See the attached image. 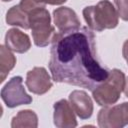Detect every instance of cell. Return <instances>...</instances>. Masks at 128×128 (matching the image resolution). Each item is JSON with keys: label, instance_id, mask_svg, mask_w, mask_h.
I'll use <instances>...</instances> for the list:
<instances>
[{"label": "cell", "instance_id": "cell-1", "mask_svg": "<svg viewBox=\"0 0 128 128\" xmlns=\"http://www.w3.org/2000/svg\"><path fill=\"white\" fill-rule=\"evenodd\" d=\"M50 49L49 70L57 83L93 91L109 75L97 59L95 35L89 27L56 33Z\"/></svg>", "mask_w": 128, "mask_h": 128}, {"label": "cell", "instance_id": "cell-2", "mask_svg": "<svg viewBox=\"0 0 128 128\" xmlns=\"http://www.w3.org/2000/svg\"><path fill=\"white\" fill-rule=\"evenodd\" d=\"M82 14L88 27L97 32L113 29L119 22L116 8L108 0H101L96 5L85 7Z\"/></svg>", "mask_w": 128, "mask_h": 128}, {"label": "cell", "instance_id": "cell-3", "mask_svg": "<svg viewBox=\"0 0 128 128\" xmlns=\"http://www.w3.org/2000/svg\"><path fill=\"white\" fill-rule=\"evenodd\" d=\"M125 80L126 76L120 69L110 70L108 77L92 91L95 102L103 107L115 104L124 90Z\"/></svg>", "mask_w": 128, "mask_h": 128}, {"label": "cell", "instance_id": "cell-4", "mask_svg": "<svg viewBox=\"0 0 128 128\" xmlns=\"http://www.w3.org/2000/svg\"><path fill=\"white\" fill-rule=\"evenodd\" d=\"M29 24L32 31L34 44L38 47H46L52 43L56 31L51 25V16L45 7H38L29 13Z\"/></svg>", "mask_w": 128, "mask_h": 128}, {"label": "cell", "instance_id": "cell-5", "mask_svg": "<svg viewBox=\"0 0 128 128\" xmlns=\"http://www.w3.org/2000/svg\"><path fill=\"white\" fill-rule=\"evenodd\" d=\"M1 99L8 108H15L20 105H28L32 103V97L25 91L23 86V78L14 76L1 89Z\"/></svg>", "mask_w": 128, "mask_h": 128}, {"label": "cell", "instance_id": "cell-6", "mask_svg": "<svg viewBox=\"0 0 128 128\" xmlns=\"http://www.w3.org/2000/svg\"><path fill=\"white\" fill-rule=\"evenodd\" d=\"M97 123L100 128H122L127 125L124 109L121 104L104 106L99 110Z\"/></svg>", "mask_w": 128, "mask_h": 128}, {"label": "cell", "instance_id": "cell-7", "mask_svg": "<svg viewBox=\"0 0 128 128\" xmlns=\"http://www.w3.org/2000/svg\"><path fill=\"white\" fill-rule=\"evenodd\" d=\"M28 90L37 95H43L52 88V81L49 73L44 67H34L26 74L25 80Z\"/></svg>", "mask_w": 128, "mask_h": 128}, {"label": "cell", "instance_id": "cell-8", "mask_svg": "<svg viewBox=\"0 0 128 128\" xmlns=\"http://www.w3.org/2000/svg\"><path fill=\"white\" fill-rule=\"evenodd\" d=\"M55 27L61 33H70L81 28L80 20L75 11L69 7L61 6L53 11Z\"/></svg>", "mask_w": 128, "mask_h": 128}, {"label": "cell", "instance_id": "cell-9", "mask_svg": "<svg viewBox=\"0 0 128 128\" xmlns=\"http://www.w3.org/2000/svg\"><path fill=\"white\" fill-rule=\"evenodd\" d=\"M53 120L54 125L58 128H74L78 125L74 110L66 99H61L54 103Z\"/></svg>", "mask_w": 128, "mask_h": 128}, {"label": "cell", "instance_id": "cell-10", "mask_svg": "<svg viewBox=\"0 0 128 128\" xmlns=\"http://www.w3.org/2000/svg\"><path fill=\"white\" fill-rule=\"evenodd\" d=\"M69 102L80 119H89L94 110L93 102L87 92L83 90H74L69 94Z\"/></svg>", "mask_w": 128, "mask_h": 128}, {"label": "cell", "instance_id": "cell-11", "mask_svg": "<svg viewBox=\"0 0 128 128\" xmlns=\"http://www.w3.org/2000/svg\"><path fill=\"white\" fill-rule=\"evenodd\" d=\"M5 46L13 52L25 53L31 48L29 36L17 28H11L5 35Z\"/></svg>", "mask_w": 128, "mask_h": 128}, {"label": "cell", "instance_id": "cell-12", "mask_svg": "<svg viewBox=\"0 0 128 128\" xmlns=\"http://www.w3.org/2000/svg\"><path fill=\"white\" fill-rule=\"evenodd\" d=\"M6 23L11 26L21 27L25 30L30 29L29 24V14L23 10L19 4L12 6L6 13Z\"/></svg>", "mask_w": 128, "mask_h": 128}, {"label": "cell", "instance_id": "cell-13", "mask_svg": "<svg viewBox=\"0 0 128 128\" xmlns=\"http://www.w3.org/2000/svg\"><path fill=\"white\" fill-rule=\"evenodd\" d=\"M12 128H36L38 127V116L37 114L30 109L20 110L11 121Z\"/></svg>", "mask_w": 128, "mask_h": 128}, {"label": "cell", "instance_id": "cell-14", "mask_svg": "<svg viewBox=\"0 0 128 128\" xmlns=\"http://www.w3.org/2000/svg\"><path fill=\"white\" fill-rule=\"evenodd\" d=\"M16 57L5 45H0V83H3L7 75L14 68Z\"/></svg>", "mask_w": 128, "mask_h": 128}, {"label": "cell", "instance_id": "cell-15", "mask_svg": "<svg viewBox=\"0 0 128 128\" xmlns=\"http://www.w3.org/2000/svg\"><path fill=\"white\" fill-rule=\"evenodd\" d=\"M67 0H21L19 6L29 13L31 10L38 7H45L47 4L49 5H61L65 3Z\"/></svg>", "mask_w": 128, "mask_h": 128}, {"label": "cell", "instance_id": "cell-16", "mask_svg": "<svg viewBox=\"0 0 128 128\" xmlns=\"http://www.w3.org/2000/svg\"><path fill=\"white\" fill-rule=\"evenodd\" d=\"M118 16L124 20L128 21V0H114Z\"/></svg>", "mask_w": 128, "mask_h": 128}, {"label": "cell", "instance_id": "cell-17", "mask_svg": "<svg viewBox=\"0 0 128 128\" xmlns=\"http://www.w3.org/2000/svg\"><path fill=\"white\" fill-rule=\"evenodd\" d=\"M122 55H123L124 59L126 60V62L128 64V39L123 44V47H122Z\"/></svg>", "mask_w": 128, "mask_h": 128}, {"label": "cell", "instance_id": "cell-18", "mask_svg": "<svg viewBox=\"0 0 128 128\" xmlns=\"http://www.w3.org/2000/svg\"><path fill=\"white\" fill-rule=\"evenodd\" d=\"M122 105H123V108H124L125 118H126V122H127V125H128V102H123Z\"/></svg>", "mask_w": 128, "mask_h": 128}, {"label": "cell", "instance_id": "cell-19", "mask_svg": "<svg viewBox=\"0 0 128 128\" xmlns=\"http://www.w3.org/2000/svg\"><path fill=\"white\" fill-rule=\"evenodd\" d=\"M125 96L128 98V77H126V80H125V86H124V90H123Z\"/></svg>", "mask_w": 128, "mask_h": 128}, {"label": "cell", "instance_id": "cell-20", "mask_svg": "<svg viewBox=\"0 0 128 128\" xmlns=\"http://www.w3.org/2000/svg\"><path fill=\"white\" fill-rule=\"evenodd\" d=\"M3 2H10V1H12V0H2Z\"/></svg>", "mask_w": 128, "mask_h": 128}]
</instances>
